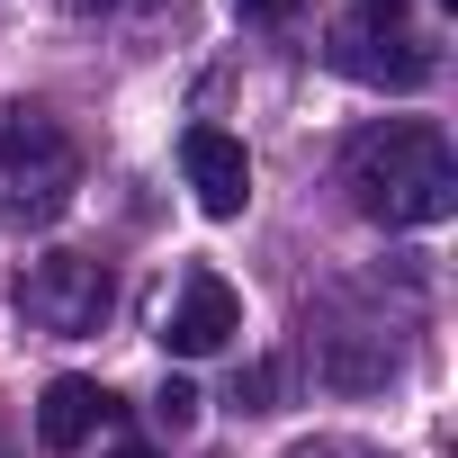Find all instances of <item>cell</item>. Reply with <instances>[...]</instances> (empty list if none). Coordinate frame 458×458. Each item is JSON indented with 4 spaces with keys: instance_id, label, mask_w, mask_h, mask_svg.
Masks as SVG:
<instances>
[{
    "instance_id": "obj_1",
    "label": "cell",
    "mask_w": 458,
    "mask_h": 458,
    "mask_svg": "<svg viewBox=\"0 0 458 458\" xmlns=\"http://www.w3.org/2000/svg\"><path fill=\"white\" fill-rule=\"evenodd\" d=\"M342 189H351V207L377 216V225H440V216L458 207V153H449L440 126L386 117V126H369V135L351 144Z\"/></svg>"
},
{
    "instance_id": "obj_5",
    "label": "cell",
    "mask_w": 458,
    "mask_h": 458,
    "mask_svg": "<svg viewBox=\"0 0 458 458\" xmlns=\"http://www.w3.org/2000/svg\"><path fill=\"white\" fill-rule=\"evenodd\" d=\"M234 333H243V297L225 288L216 270H189L180 297H171V315H162V342H171L180 360H216Z\"/></svg>"
},
{
    "instance_id": "obj_9",
    "label": "cell",
    "mask_w": 458,
    "mask_h": 458,
    "mask_svg": "<svg viewBox=\"0 0 458 458\" xmlns=\"http://www.w3.org/2000/svg\"><path fill=\"white\" fill-rule=\"evenodd\" d=\"M306 0H234V19H252V28H279V19H297Z\"/></svg>"
},
{
    "instance_id": "obj_7",
    "label": "cell",
    "mask_w": 458,
    "mask_h": 458,
    "mask_svg": "<svg viewBox=\"0 0 458 458\" xmlns=\"http://www.w3.org/2000/svg\"><path fill=\"white\" fill-rule=\"evenodd\" d=\"M99 413H108V395H99V377H55L46 395H37V440L55 449V458H72L90 431H99Z\"/></svg>"
},
{
    "instance_id": "obj_4",
    "label": "cell",
    "mask_w": 458,
    "mask_h": 458,
    "mask_svg": "<svg viewBox=\"0 0 458 458\" xmlns=\"http://www.w3.org/2000/svg\"><path fill=\"white\" fill-rule=\"evenodd\" d=\"M180 171H189V198H198L216 225L252 207V153H243V135H225V126H189V135H180Z\"/></svg>"
},
{
    "instance_id": "obj_2",
    "label": "cell",
    "mask_w": 458,
    "mask_h": 458,
    "mask_svg": "<svg viewBox=\"0 0 458 458\" xmlns=\"http://www.w3.org/2000/svg\"><path fill=\"white\" fill-rule=\"evenodd\" d=\"M72 180L81 153L46 108H0V216H64Z\"/></svg>"
},
{
    "instance_id": "obj_3",
    "label": "cell",
    "mask_w": 458,
    "mask_h": 458,
    "mask_svg": "<svg viewBox=\"0 0 458 458\" xmlns=\"http://www.w3.org/2000/svg\"><path fill=\"white\" fill-rule=\"evenodd\" d=\"M108 270L99 261H81V252H46V261H28V279H19V315L37 324V333H99L108 324Z\"/></svg>"
},
{
    "instance_id": "obj_10",
    "label": "cell",
    "mask_w": 458,
    "mask_h": 458,
    "mask_svg": "<svg viewBox=\"0 0 458 458\" xmlns=\"http://www.w3.org/2000/svg\"><path fill=\"white\" fill-rule=\"evenodd\" d=\"M108 458H153V449H108Z\"/></svg>"
},
{
    "instance_id": "obj_6",
    "label": "cell",
    "mask_w": 458,
    "mask_h": 458,
    "mask_svg": "<svg viewBox=\"0 0 458 458\" xmlns=\"http://www.w3.org/2000/svg\"><path fill=\"white\" fill-rule=\"evenodd\" d=\"M333 64L351 81H395V90H422L431 81V55L404 37V28H377V19H342L333 28Z\"/></svg>"
},
{
    "instance_id": "obj_8",
    "label": "cell",
    "mask_w": 458,
    "mask_h": 458,
    "mask_svg": "<svg viewBox=\"0 0 458 458\" xmlns=\"http://www.w3.org/2000/svg\"><path fill=\"white\" fill-rule=\"evenodd\" d=\"M153 422H162V431H189V422H198V386H189V377H171V386L153 395Z\"/></svg>"
}]
</instances>
